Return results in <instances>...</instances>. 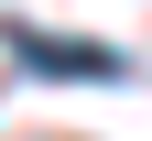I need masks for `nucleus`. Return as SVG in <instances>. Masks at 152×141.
<instances>
[{
  "mask_svg": "<svg viewBox=\"0 0 152 141\" xmlns=\"http://www.w3.org/2000/svg\"><path fill=\"white\" fill-rule=\"evenodd\" d=\"M11 54H22L33 76H98V87H109V76H130L109 44H44V33H11Z\"/></svg>",
  "mask_w": 152,
  "mask_h": 141,
  "instance_id": "f257e3e1",
  "label": "nucleus"
}]
</instances>
